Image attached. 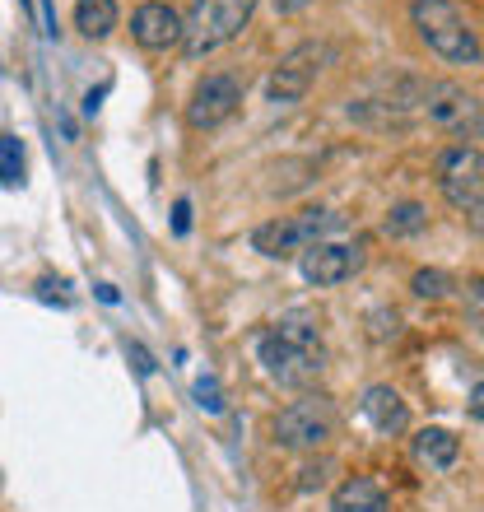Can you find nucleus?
I'll list each match as a JSON object with an SVG mask.
<instances>
[{
	"instance_id": "f257e3e1",
	"label": "nucleus",
	"mask_w": 484,
	"mask_h": 512,
	"mask_svg": "<svg viewBox=\"0 0 484 512\" xmlns=\"http://www.w3.org/2000/svg\"><path fill=\"white\" fill-rule=\"evenodd\" d=\"M256 359L270 382L289 391H308L326 373V340L317 331V317L303 308L284 312L280 322L256 336Z\"/></svg>"
},
{
	"instance_id": "f03ea898",
	"label": "nucleus",
	"mask_w": 484,
	"mask_h": 512,
	"mask_svg": "<svg viewBox=\"0 0 484 512\" xmlns=\"http://www.w3.org/2000/svg\"><path fill=\"white\" fill-rule=\"evenodd\" d=\"M410 24H415L419 42L433 56H443L447 66H480L484 61V47L475 38L471 19L452 0H415L410 5Z\"/></svg>"
},
{
	"instance_id": "7ed1b4c3",
	"label": "nucleus",
	"mask_w": 484,
	"mask_h": 512,
	"mask_svg": "<svg viewBox=\"0 0 484 512\" xmlns=\"http://www.w3.org/2000/svg\"><path fill=\"white\" fill-rule=\"evenodd\" d=\"M345 229V215L340 210H298V215H280L266 219L252 229V247L270 261H289V256H303L308 247L326 243L331 233Z\"/></svg>"
},
{
	"instance_id": "20e7f679",
	"label": "nucleus",
	"mask_w": 484,
	"mask_h": 512,
	"mask_svg": "<svg viewBox=\"0 0 484 512\" xmlns=\"http://www.w3.org/2000/svg\"><path fill=\"white\" fill-rule=\"evenodd\" d=\"M340 429V410L336 401L326 396V391H303L298 401H289L275 415V443L289 447V452H317V447H326L331 438H336Z\"/></svg>"
},
{
	"instance_id": "39448f33",
	"label": "nucleus",
	"mask_w": 484,
	"mask_h": 512,
	"mask_svg": "<svg viewBox=\"0 0 484 512\" xmlns=\"http://www.w3.org/2000/svg\"><path fill=\"white\" fill-rule=\"evenodd\" d=\"M256 0H196L191 14L182 19V52L191 61L219 52L224 42H233L252 19Z\"/></svg>"
},
{
	"instance_id": "423d86ee",
	"label": "nucleus",
	"mask_w": 484,
	"mask_h": 512,
	"mask_svg": "<svg viewBox=\"0 0 484 512\" xmlns=\"http://www.w3.org/2000/svg\"><path fill=\"white\" fill-rule=\"evenodd\" d=\"M438 191L443 201L461 215H484V149L475 145H452L433 163Z\"/></svg>"
},
{
	"instance_id": "0eeeda50",
	"label": "nucleus",
	"mask_w": 484,
	"mask_h": 512,
	"mask_svg": "<svg viewBox=\"0 0 484 512\" xmlns=\"http://www.w3.org/2000/svg\"><path fill=\"white\" fill-rule=\"evenodd\" d=\"M419 108L429 117L438 131L447 135H484V103L471 94V89H461L452 80H429L419 84Z\"/></svg>"
},
{
	"instance_id": "6e6552de",
	"label": "nucleus",
	"mask_w": 484,
	"mask_h": 512,
	"mask_svg": "<svg viewBox=\"0 0 484 512\" xmlns=\"http://www.w3.org/2000/svg\"><path fill=\"white\" fill-rule=\"evenodd\" d=\"M331 56H336V47H331V42H298L294 52H284L280 66L270 70L266 98H270V103H298V98L312 89V80L331 66Z\"/></svg>"
},
{
	"instance_id": "1a4fd4ad",
	"label": "nucleus",
	"mask_w": 484,
	"mask_h": 512,
	"mask_svg": "<svg viewBox=\"0 0 484 512\" xmlns=\"http://www.w3.org/2000/svg\"><path fill=\"white\" fill-rule=\"evenodd\" d=\"M238 103H242V80L215 70V75H205V80L191 89L187 122L196 126V131H215V126H224L233 112H238Z\"/></svg>"
},
{
	"instance_id": "9d476101",
	"label": "nucleus",
	"mask_w": 484,
	"mask_h": 512,
	"mask_svg": "<svg viewBox=\"0 0 484 512\" xmlns=\"http://www.w3.org/2000/svg\"><path fill=\"white\" fill-rule=\"evenodd\" d=\"M363 243H317L303 252L298 270H303V280L317 284V289H331V284H345L350 275L363 270Z\"/></svg>"
},
{
	"instance_id": "9b49d317",
	"label": "nucleus",
	"mask_w": 484,
	"mask_h": 512,
	"mask_svg": "<svg viewBox=\"0 0 484 512\" xmlns=\"http://www.w3.org/2000/svg\"><path fill=\"white\" fill-rule=\"evenodd\" d=\"M131 38L145 47V52H168V47H182V14L163 0H145L140 10L131 14Z\"/></svg>"
},
{
	"instance_id": "f8f14e48",
	"label": "nucleus",
	"mask_w": 484,
	"mask_h": 512,
	"mask_svg": "<svg viewBox=\"0 0 484 512\" xmlns=\"http://www.w3.org/2000/svg\"><path fill=\"white\" fill-rule=\"evenodd\" d=\"M359 410H363V419H368V424H373V429L382 433V438H396V433L410 429V410H405L401 391L387 387V382H377V387L363 391Z\"/></svg>"
},
{
	"instance_id": "ddd939ff",
	"label": "nucleus",
	"mask_w": 484,
	"mask_h": 512,
	"mask_svg": "<svg viewBox=\"0 0 484 512\" xmlns=\"http://www.w3.org/2000/svg\"><path fill=\"white\" fill-rule=\"evenodd\" d=\"M331 512H391V499L373 475H350L331 494Z\"/></svg>"
},
{
	"instance_id": "4468645a",
	"label": "nucleus",
	"mask_w": 484,
	"mask_h": 512,
	"mask_svg": "<svg viewBox=\"0 0 484 512\" xmlns=\"http://www.w3.org/2000/svg\"><path fill=\"white\" fill-rule=\"evenodd\" d=\"M410 452H415L419 466H429V471H452L461 457V438L452 429H419L410 438Z\"/></svg>"
},
{
	"instance_id": "2eb2a0df",
	"label": "nucleus",
	"mask_w": 484,
	"mask_h": 512,
	"mask_svg": "<svg viewBox=\"0 0 484 512\" xmlns=\"http://www.w3.org/2000/svg\"><path fill=\"white\" fill-rule=\"evenodd\" d=\"M121 10H117V0H80L75 5V28H80L89 42H103L117 28Z\"/></svg>"
},
{
	"instance_id": "dca6fc26",
	"label": "nucleus",
	"mask_w": 484,
	"mask_h": 512,
	"mask_svg": "<svg viewBox=\"0 0 484 512\" xmlns=\"http://www.w3.org/2000/svg\"><path fill=\"white\" fill-rule=\"evenodd\" d=\"M429 229V210L419 201H401L387 210V233L391 238H410V233H424Z\"/></svg>"
},
{
	"instance_id": "f3484780",
	"label": "nucleus",
	"mask_w": 484,
	"mask_h": 512,
	"mask_svg": "<svg viewBox=\"0 0 484 512\" xmlns=\"http://www.w3.org/2000/svg\"><path fill=\"white\" fill-rule=\"evenodd\" d=\"M0 182L5 187H19L24 182V145L14 135H0Z\"/></svg>"
},
{
	"instance_id": "a211bd4d",
	"label": "nucleus",
	"mask_w": 484,
	"mask_h": 512,
	"mask_svg": "<svg viewBox=\"0 0 484 512\" xmlns=\"http://www.w3.org/2000/svg\"><path fill=\"white\" fill-rule=\"evenodd\" d=\"M410 289H415V298H447L452 294V275L447 270H415V280H410Z\"/></svg>"
},
{
	"instance_id": "6ab92c4d",
	"label": "nucleus",
	"mask_w": 484,
	"mask_h": 512,
	"mask_svg": "<svg viewBox=\"0 0 484 512\" xmlns=\"http://www.w3.org/2000/svg\"><path fill=\"white\" fill-rule=\"evenodd\" d=\"M196 396H201V405L210 410V415H219V410H224V391H219L215 378H201V382H196Z\"/></svg>"
},
{
	"instance_id": "aec40b11",
	"label": "nucleus",
	"mask_w": 484,
	"mask_h": 512,
	"mask_svg": "<svg viewBox=\"0 0 484 512\" xmlns=\"http://www.w3.org/2000/svg\"><path fill=\"white\" fill-rule=\"evenodd\" d=\"M326 475H331V461H317V466H308V471H303L298 489H317V485H326Z\"/></svg>"
},
{
	"instance_id": "412c9836",
	"label": "nucleus",
	"mask_w": 484,
	"mask_h": 512,
	"mask_svg": "<svg viewBox=\"0 0 484 512\" xmlns=\"http://www.w3.org/2000/svg\"><path fill=\"white\" fill-rule=\"evenodd\" d=\"M126 354H131V359H135V373H145V378H149V373H154V359H149V350H145V345H126Z\"/></svg>"
},
{
	"instance_id": "4be33fe9",
	"label": "nucleus",
	"mask_w": 484,
	"mask_h": 512,
	"mask_svg": "<svg viewBox=\"0 0 484 512\" xmlns=\"http://www.w3.org/2000/svg\"><path fill=\"white\" fill-rule=\"evenodd\" d=\"M466 410H471V419H480V424H484V382H475V387H471V401H466Z\"/></svg>"
},
{
	"instance_id": "5701e85b",
	"label": "nucleus",
	"mask_w": 484,
	"mask_h": 512,
	"mask_svg": "<svg viewBox=\"0 0 484 512\" xmlns=\"http://www.w3.org/2000/svg\"><path fill=\"white\" fill-rule=\"evenodd\" d=\"M173 229H177V233H187V229H191V201H177V210H173Z\"/></svg>"
},
{
	"instance_id": "b1692460",
	"label": "nucleus",
	"mask_w": 484,
	"mask_h": 512,
	"mask_svg": "<svg viewBox=\"0 0 484 512\" xmlns=\"http://www.w3.org/2000/svg\"><path fill=\"white\" fill-rule=\"evenodd\" d=\"M312 0H275V10L280 14H298V10H308Z\"/></svg>"
}]
</instances>
